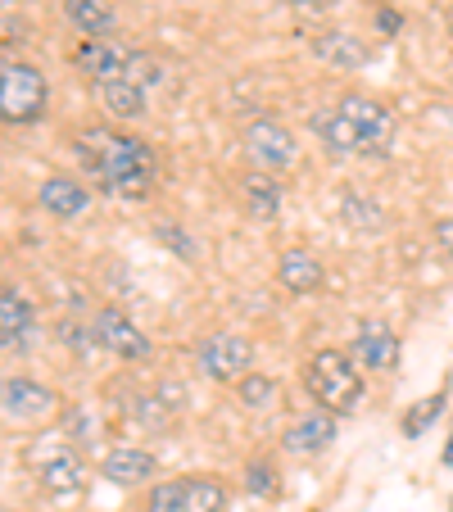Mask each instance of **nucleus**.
<instances>
[{"label": "nucleus", "mask_w": 453, "mask_h": 512, "mask_svg": "<svg viewBox=\"0 0 453 512\" xmlns=\"http://www.w3.org/2000/svg\"><path fill=\"white\" fill-rule=\"evenodd\" d=\"M100 100L114 118H145V109H150V91H141L136 82H109V87H100Z\"/></svg>", "instance_id": "obj_21"}, {"label": "nucleus", "mask_w": 453, "mask_h": 512, "mask_svg": "<svg viewBox=\"0 0 453 512\" xmlns=\"http://www.w3.org/2000/svg\"><path fill=\"white\" fill-rule=\"evenodd\" d=\"M309 50L322 59L327 68H363L367 64V46L358 37H349V32H322V37L309 41Z\"/></svg>", "instance_id": "obj_15"}, {"label": "nucleus", "mask_w": 453, "mask_h": 512, "mask_svg": "<svg viewBox=\"0 0 453 512\" xmlns=\"http://www.w3.org/2000/svg\"><path fill=\"white\" fill-rule=\"evenodd\" d=\"M64 14H68V23L78 32H87V37H105V32L114 28V5H109V0H64Z\"/></svg>", "instance_id": "obj_20"}, {"label": "nucleus", "mask_w": 453, "mask_h": 512, "mask_svg": "<svg viewBox=\"0 0 453 512\" xmlns=\"http://www.w3.org/2000/svg\"><path fill=\"white\" fill-rule=\"evenodd\" d=\"M227 490L213 476H173L145 494V512H222Z\"/></svg>", "instance_id": "obj_4"}, {"label": "nucleus", "mask_w": 453, "mask_h": 512, "mask_svg": "<svg viewBox=\"0 0 453 512\" xmlns=\"http://www.w3.org/2000/svg\"><path fill=\"white\" fill-rule=\"evenodd\" d=\"M254 363V345L241 331H209L200 340V368L213 381H241Z\"/></svg>", "instance_id": "obj_7"}, {"label": "nucleus", "mask_w": 453, "mask_h": 512, "mask_svg": "<svg viewBox=\"0 0 453 512\" xmlns=\"http://www.w3.org/2000/svg\"><path fill=\"white\" fill-rule=\"evenodd\" d=\"M91 327H96V336H100V349H109V354L127 358V363L150 358V340H145V331L136 327L123 309H100Z\"/></svg>", "instance_id": "obj_8"}, {"label": "nucleus", "mask_w": 453, "mask_h": 512, "mask_svg": "<svg viewBox=\"0 0 453 512\" xmlns=\"http://www.w3.org/2000/svg\"><path fill=\"white\" fill-rule=\"evenodd\" d=\"M336 413H327V408H318V413H309V417H299L295 426L286 431V454H322V449L336 440Z\"/></svg>", "instance_id": "obj_11"}, {"label": "nucleus", "mask_w": 453, "mask_h": 512, "mask_svg": "<svg viewBox=\"0 0 453 512\" xmlns=\"http://www.w3.org/2000/svg\"><path fill=\"white\" fill-rule=\"evenodd\" d=\"M241 191H245V209H250L254 223H272V218H277V209H281L277 173H250L241 182Z\"/></svg>", "instance_id": "obj_17"}, {"label": "nucleus", "mask_w": 453, "mask_h": 512, "mask_svg": "<svg viewBox=\"0 0 453 512\" xmlns=\"http://www.w3.org/2000/svg\"><path fill=\"white\" fill-rule=\"evenodd\" d=\"M50 408H55V395H50L46 386H37V381H28V377L5 381V417H14V422H37Z\"/></svg>", "instance_id": "obj_12"}, {"label": "nucleus", "mask_w": 453, "mask_h": 512, "mask_svg": "<svg viewBox=\"0 0 453 512\" xmlns=\"http://www.w3.org/2000/svg\"><path fill=\"white\" fill-rule=\"evenodd\" d=\"M46 96H50V87L41 78V68L5 59V73H0V114H5V123H32V118H41Z\"/></svg>", "instance_id": "obj_5"}, {"label": "nucleus", "mask_w": 453, "mask_h": 512, "mask_svg": "<svg viewBox=\"0 0 453 512\" xmlns=\"http://www.w3.org/2000/svg\"><path fill=\"white\" fill-rule=\"evenodd\" d=\"M127 82H136L141 91L164 87V64H159L155 55H145V50H132V68H127Z\"/></svg>", "instance_id": "obj_24"}, {"label": "nucleus", "mask_w": 453, "mask_h": 512, "mask_svg": "<svg viewBox=\"0 0 453 512\" xmlns=\"http://www.w3.org/2000/svg\"><path fill=\"white\" fill-rule=\"evenodd\" d=\"M37 200H41V209L55 213V218H82V213L91 209V191L82 182H73V177H46Z\"/></svg>", "instance_id": "obj_13"}, {"label": "nucleus", "mask_w": 453, "mask_h": 512, "mask_svg": "<svg viewBox=\"0 0 453 512\" xmlns=\"http://www.w3.org/2000/svg\"><path fill=\"white\" fill-rule=\"evenodd\" d=\"M376 28H381V32H399V14L395 10H381V14H376Z\"/></svg>", "instance_id": "obj_30"}, {"label": "nucleus", "mask_w": 453, "mask_h": 512, "mask_svg": "<svg viewBox=\"0 0 453 512\" xmlns=\"http://www.w3.org/2000/svg\"><path fill=\"white\" fill-rule=\"evenodd\" d=\"M435 241L453 254V218H440V223H435Z\"/></svg>", "instance_id": "obj_29"}, {"label": "nucleus", "mask_w": 453, "mask_h": 512, "mask_svg": "<svg viewBox=\"0 0 453 512\" xmlns=\"http://www.w3.org/2000/svg\"><path fill=\"white\" fill-rule=\"evenodd\" d=\"M440 413H444V395H431V399H422V404H417L413 413L404 417V435H408V440H417V435H422L426 426H431V422H435V417H440Z\"/></svg>", "instance_id": "obj_26"}, {"label": "nucleus", "mask_w": 453, "mask_h": 512, "mask_svg": "<svg viewBox=\"0 0 453 512\" xmlns=\"http://www.w3.org/2000/svg\"><path fill=\"white\" fill-rule=\"evenodd\" d=\"M82 463H78V454L73 449H55V454L41 463V485H46L50 494H73V490H82Z\"/></svg>", "instance_id": "obj_19"}, {"label": "nucleus", "mask_w": 453, "mask_h": 512, "mask_svg": "<svg viewBox=\"0 0 453 512\" xmlns=\"http://www.w3.org/2000/svg\"><path fill=\"white\" fill-rule=\"evenodd\" d=\"M100 472H105L114 485H141L145 476H155V454H145V449H127V445L109 449Z\"/></svg>", "instance_id": "obj_18"}, {"label": "nucleus", "mask_w": 453, "mask_h": 512, "mask_svg": "<svg viewBox=\"0 0 453 512\" xmlns=\"http://www.w3.org/2000/svg\"><path fill=\"white\" fill-rule=\"evenodd\" d=\"M313 132L322 136L331 155H363L381 159L395 141V114L367 96H345L340 105L313 114Z\"/></svg>", "instance_id": "obj_2"}, {"label": "nucleus", "mask_w": 453, "mask_h": 512, "mask_svg": "<svg viewBox=\"0 0 453 512\" xmlns=\"http://www.w3.org/2000/svg\"><path fill=\"white\" fill-rule=\"evenodd\" d=\"M304 381H309V395L318 399L327 413H354V408L363 404V377H358L354 358H345L340 349H318V354L309 358Z\"/></svg>", "instance_id": "obj_3"}, {"label": "nucleus", "mask_w": 453, "mask_h": 512, "mask_svg": "<svg viewBox=\"0 0 453 512\" xmlns=\"http://www.w3.org/2000/svg\"><path fill=\"white\" fill-rule=\"evenodd\" d=\"M354 358L372 372H390L399 363V340L386 322H363L354 336Z\"/></svg>", "instance_id": "obj_10"}, {"label": "nucleus", "mask_w": 453, "mask_h": 512, "mask_svg": "<svg viewBox=\"0 0 453 512\" xmlns=\"http://www.w3.org/2000/svg\"><path fill=\"white\" fill-rule=\"evenodd\" d=\"M444 463L453 467V440H449V445H444Z\"/></svg>", "instance_id": "obj_32"}, {"label": "nucleus", "mask_w": 453, "mask_h": 512, "mask_svg": "<svg viewBox=\"0 0 453 512\" xmlns=\"http://www.w3.org/2000/svg\"><path fill=\"white\" fill-rule=\"evenodd\" d=\"M0 5H5V14H10V10H14V5H19V0H0Z\"/></svg>", "instance_id": "obj_33"}, {"label": "nucleus", "mask_w": 453, "mask_h": 512, "mask_svg": "<svg viewBox=\"0 0 453 512\" xmlns=\"http://www.w3.org/2000/svg\"><path fill=\"white\" fill-rule=\"evenodd\" d=\"M241 145H245V155L259 164V173H281V168H290L299 159L295 132H290L286 123H277V118H254V123L245 127Z\"/></svg>", "instance_id": "obj_6"}, {"label": "nucleus", "mask_w": 453, "mask_h": 512, "mask_svg": "<svg viewBox=\"0 0 453 512\" xmlns=\"http://www.w3.org/2000/svg\"><path fill=\"white\" fill-rule=\"evenodd\" d=\"M73 150H78L82 168L91 173V182L109 195H132L136 200V195L150 191V182H155V173H159V159L150 145L136 141V136H118V132H109V127L82 132L78 141H73Z\"/></svg>", "instance_id": "obj_1"}, {"label": "nucleus", "mask_w": 453, "mask_h": 512, "mask_svg": "<svg viewBox=\"0 0 453 512\" xmlns=\"http://www.w3.org/2000/svg\"><path fill=\"white\" fill-rule=\"evenodd\" d=\"M277 277L290 295H313V290L322 286V263L304 250H286L277 263Z\"/></svg>", "instance_id": "obj_16"}, {"label": "nucleus", "mask_w": 453, "mask_h": 512, "mask_svg": "<svg viewBox=\"0 0 453 512\" xmlns=\"http://www.w3.org/2000/svg\"><path fill=\"white\" fill-rule=\"evenodd\" d=\"M78 68L82 73H91L100 87H109V82H127L132 50L118 46V41H105V37H87L78 46Z\"/></svg>", "instance_id": "obj_9"}, {"label": "nucleus", "mask_w": 453, "mask_h": 512, "mask_svg": "<svg viewBox=\"0 0 453 512\" xmlns=\"http://www.w3.org/2000/svg\"><path fill=\"white\" fill-rule=\"evenodd\" d=\"M59 340H64V345H73V349H78V354H91V349L100 345L96 327H91V331H82V327H73V322H64V327H59Z\"/></svg>", "instance_id": "obj_27"}, {"label": "nucleus", "mask_w": 453, "mask_h": 512, "mask_svg": "<svg viewBox=\"0 0 453 512\" xmlns=\"http://www.w3.org/2000/svg\"><path fill=\"white\" fill-rule=\"evenodd\" d=\"M155 241L168 245L182 263H200V241H195L182 223H155Z\"/></svg>", "instance_id": "obj_22"}, {"label": "nucleus", "mask_w": 453, "mask_h": 512, "mask_svg": "<svg viewBox=\"0 0 453 512\" xmlns=\"http://www.w3.org/2000/svg\"><path fill=\"white\" fill-rule=\"evenodd\" d=\"M340 213H345V223L363 227V232H372V227H381V209H376L372 200H367L363 191H349L345 204H340Z\"/></svg>", "instance_id": "obj_25"}, {"label": "nucleus", "mask_w": 453, "mask_h": 512, "mask_svg": "<svg viewBox=\"0 0 453 512\" xmlns=\"http://www.w3.org/2000/svg\"><path fill=\"white\" fill-rule=\"evenodd\" d=\"M245 490L259 494V499H268V494L277 490V476H272L263 463H254V467H250V476H245Z\"/></svg>", "instance_id": "obj_28"}, {"label": "nucleus", "mask_w": 453, "mask_h": 512, "mask_svg": "<svg viewBox=\"0 0 453 512\" xmlns=\"http://www.w3.org/2000/svg\"><path fill=\"white\" fill-rule=\"evenodd\" d=\"M0 340L5 349H23L32 340V304L14 286L0 290Z\"/></svg>", "instance_id": "obj_14"}, {"label": "nucleus", "mask_w": 453, "mask_h": 512, "mask_svg": "<svg viewBox=\"0 0 453 512\" xmlns=\"http://www.w3.org/2000/svg\"><path fill=\"white\" fill-rule=\"evenodd\" d=\"M290 5H295V10H322L327 0H290Z\"/></svg>", "instance_id": "obj_31"}, {"label": "nucleus", "mask_w": 453, "mask_h": 512, "mask_svg": "<svg viewBox=\"0 0 453 512\" xmlns=\"http://www.w3.org/2000/svg\"><path fill=\"white\" fill-rule=\"evenodd\" d=\"M236 395H241L245 408H268L272 399H277V381L263 377V372H245V377L236 381Z\"/></svg>", "instance_id": "obj_23"}]
</instances>
